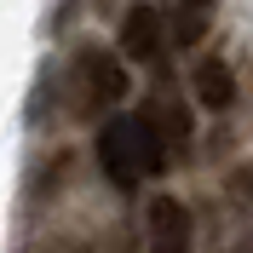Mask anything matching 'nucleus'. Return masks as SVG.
<instances>
[{
	"instance_id": "f257e3e1",
	"label": "nucleus",
	"mask_w": 253,
	"mask_h": 253,
	"mask_svg": "<svg viewBox=\"0 0 253 253\" xmlns=\"http://www.w3.org/2000/svg\"><path fill=\"white\" fill-rule=\"evenodd\" d=\"M161 161H167V144H161L150 115H110L104 121V132H98V167L110 173V184L132 190L144 178H156Z\"/></svg>"
},
{
	"instance_id": "f03ea898",
	"label": "nucleus",
	"mask_w": 253,
	"mask_h": 253,
	"mask_svg": "<svg viewBox=\"0 0 253 253\" xmlns=\"http://www.w3.org/2000/svg\"><path fill=\"white\" fill-rule=\"evenodd\" d=\"M75 75H81L75 98H81V104H86V110H110L115 98L126 92V69H121V63L110 58V52H81Z\"/></svg>"
},
{
	"instance_id": "7ed1b4c3",
	"label": "nucleus",
	"mask_w": 253,
	"mask_h": 253,
	"mask_svg": "<svg viewBox=\"0 0 253 253\" xmlns=\"http://www.w3.org/2000/svg\"><path fill=\"white\" fill-rule=\"evenodd\" d=\"M190 242H196L190 207L173 196H156L150 202V253H190Z\"/></svg>"
},
{
	"instance_id": "20e7f679",
	"label": "nucleus",
	"mask_w": 253,
	"mask_h": 253,
	"mask_svg": "<svg viewBox=\"0 0 253 253\" xmlns=\"http://www.w3.org/2000/svg\"><path fill=\"white\" fill-rule=\"evenodd\" d=\"M121 52L132 63H156L161 58V12L156 6H126V17H121Z\"/></svg>"
},
{
	"instance_id": "39448f33",
	"label": "nucleus",
	"mask_w": 253,
	"mask_h": 253,
	"mask_svg": "<svg viewBox=\"0 0 253 253\" xmlns=\"http://www.w3.org/2000/svg\"><path fill=\"white\" fill-rule=\"evenodd\" d=\"M196 98H202L207 110H230V104H236V81H230V63L202 58V69H196Z\"/></svg>"
},
{
	"instance_id": "423d86ee",
	"label": "nucleus",
	"mask_w": 253,
	"mask_h": 253,
	"mask_svg": "<svg viewBox=\"0 0 253 253\" xmlns=\"http://www.w3.org/2000/svg\"><path fill=\"white\" fill-rule=\"evenodd\" d=\"M196 6H202V0H196Z\"/></svg>"
}]
</instances>
